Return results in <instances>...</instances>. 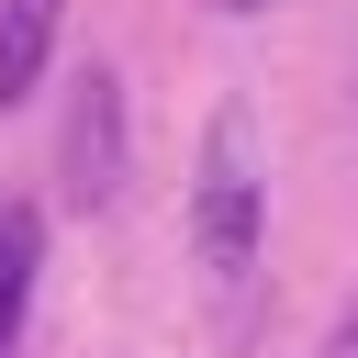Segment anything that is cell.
<instances>
[{
	"instance_id": "6da1fadb",
	"label": "cell",
	"mask_w": 358,
	"mask_h": 358,
	"mask_svg": "<svg viewBox=\"0 0 358 358\" xmlns=\"http://www.w3.org/2000/svg\"><path fill=\"white\" fill-rule=\"evenodd\" d=\"M190 235H201V268H224V280L257 257V145H246V112H224V123H213V145H201Z\"/></svg>"
},
{
	"instance_id": "7a4b0ae2",
	"label": "cell",
	"mask_w": 358,
	"mask_h": 358,
	"mask_svg": "<svg viewBox=\"0 0 358 358\" xmlns=\"http://www.w3.org/2000/svg\"><path fill=\"white\" fill-rule=\"evenodd\" d=\"M112 168H123V78L90 67L78 78V112H67V201H112Z\"/></svg>"
},
{
	"instance_id": "3957f363",
	"label": "cell",
	"mask_w": 358,
	"mask_h": 358,
	"mask_svg": "<svg viewBox=\"0 0 358 358\" xmlns=\"http://www.w3.org/2000/svg\"><path fill=\"white\" fill-rule=\"evenodd\" d=\"M56 11L67 0H0V101H22L56 56Z\"/></svg>"
},
{
	"instance_id": "277c9868",
	"label": "cell",
	"mask_w": 358,
	"mask_h": 358,
	"mask_svg": "<svg viewBox=\"0 0 358 358\" xmlns=\"http://www.w3.org/2000/svg\"><path fill=\"white\" fill-rule=\"evenodd\" d=\"M34 257H45V224H34V201H0V358H11V336H22Z\"/></svg>"
},
{
	"instance_id": "5b68a950",
	"label": "cell",
	"mask_w": 358,
	"mask_h": 358,
	"mask_svg": "<svg viewBox=\"0 0 358 358\" xmlns=\"http://www.w3.org/2000/svg\"><path fill=\"white\" fill-rule=\"evenodd\" d=\"M224 11H268V0H224Z\"/></svg>"
},
{
	"instance_id": "8992f818",
	"label": "cell",
	"mask_w": 358,
	"mask_h": 358,
	"mask_svg": "<svg viewBox=\"0 0 358 358\" xmlns=\"http://www.w3.org/2000/svg\"><path fill=\"white\" fill-rule=\"evenodd\" d=\"M347 358H358V324H347Z\"/></svg>"
}]
</instances>
